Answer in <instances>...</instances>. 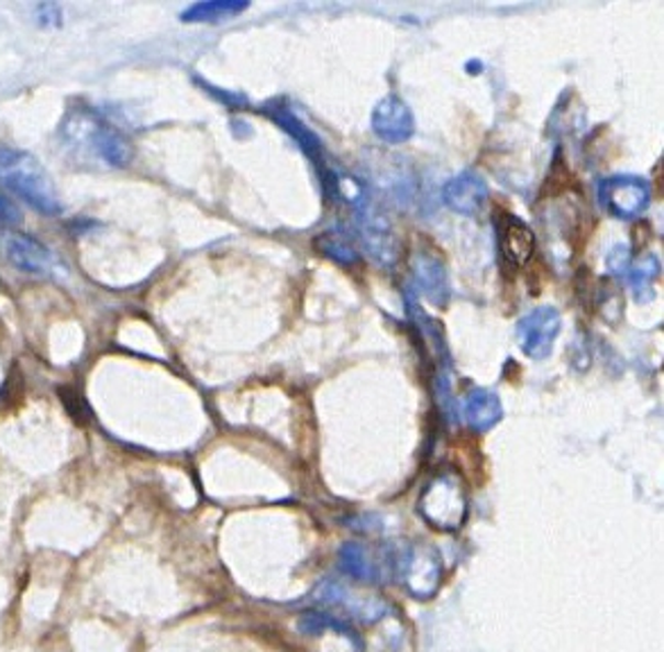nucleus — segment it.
I'll return each mask as SVG.
<instances>
[{
  "label": "nucleus",
  "mask_w": 664,
  "mask_h": 652,
  "mask_svg": "<svg viewBox=\"0 0 664 652\" xmlns=\"http://www.w3.org/2000/svg\"><path fill=\"white\" fill-rule=\"evenodd\" d=\"M62 141L70 150L91 152L109 168H125L134 159V145L117 125L89 107H73L62 123Z\"/></svg>",
  "instance_id": "obj_1"
},
{
  "label": "nucleus",
  "mask_w": 664,
  "mask_h": 652,
  "mask_svg": "<svg viewBox=\"0 0 664 652\" xmlns=\"http://www.w3.org/2000/svg\"><path fill=\"white\" fill-rule=\"evenodd\" d=\"M0 186L44 216H59L62 202L42 162L25 150L0 147Z\"/></svg>",
  "instance_id": "obj_2"
},
{
  "label": "nucleus",
  "mask_w": 664,
  "mask_h": 652,
  "mask_svg": "<svg viewBox=\"0 0 664 652\" xmlns=\"http://www.w3.org/2000/svg\"><path fill=\"white\" fill-rule=\"evenodd\" d=\"M418 510L438 530H458L467 519V494L456 474H438L422 491Z\"/></svg>",
  "instance_id": "obj_3"
},
{
  "label": "nucleus",
  "mask_w": 664,
  "mask_h": 652,
  "mask_svg": "<svg viewBox=\"0 0 664 652\" xmlns=\"http://www.w3.org/2000/svg\"><path fill=\"white\" fill-rule=\"evenodd\" d=\"M401 581L416 598L429 600L438 594L442 583L440 553L429 544H413L403 555Z\"/></svg>",
  "instance_id": "obj_4"
},
{
  "label": "nucleus",
  "mask_w": 664,
  "mask_h": 652,
  "mask_svg": "<svg viewBox=\"0 0 664 652\" xmlns=\"http://www.w3.org/2000/svg\"><path fill=\"white\" fill-rule=\"evenodd\" d=\"M599 200L612 216L631 220L644 213V209L649 207L651 188L642 177L619 175L601 181Z\"/></svg>",
  "instance_id": "obj_5"
},
{
  "label": "nucleus",
  "mask_w": 664,
  "mask_h": 652,
  "mask_svg": "<svg viewBox=\"0 0 664 652\" xmlns=\"http://www.w3.org/2000/svg\"><path fill=\"white\" fill-rule=\"evenodd\" d=\"M561 333V313L553 306H540L531 311L518 324V342L520 350L533 358L542 361L553 352V342Z\"/></svg>",
  "instance_id": "obj_6"
},
{
  "label": "nucleus",
  "mask_w": 664,
  "mask_h": 652,
  "mask_svg": "<svg viewBox=\"0 0 664 652\" xmlns=\"http://www.w3.org/2000/svg\"><path fill=\"white\" fill-rule=\"evenodd\" d=\"M8 258L21 273L34 277H64L66 267L51 247L27 234H16L8 243Z\"/></svg>",
  "instance_id": "obj_7"
},
{
  "label": "nucleus",
  "mask_w": 664,
  "mask_h": 652,
  "mask_svg": "<svg viewBox=\"0 0 664 652\" xmlns=\"http://www.w3.org/2000/svg\"><path fill=\"white\" fill-rule=\"evenodd\" d=\"M497 241L501 256L512 267H524L535 254V236L531 226L512 213H501L497 218Z\"/></svg>",
  "instance_id": "obj_8"
},
{
  "label": "nucleus",
  "mask_w": 664,
  "mask_h": 652,
  "mask_svg": "<svg viewBox=\"0 0 664 652\" xmlns=\"http://www.w3.org/2000/svg\"><path fill=\"white\" fill-rule=\"evenodd\" d=\"M373 130L379 139H384L388 143L409 141L416 132L413 113H411L409 104L399 100L397 96L384 98L373 111Z\"/></svg>",
  "instance_id": "obj_9"
},
{
  "label": "nucleus",
  "mask_w": 664,
  "mask_h": 652,
  "mask_svg": "<svg viewBox=\"0 0 664 652\" xmlns=\"http://www.w3.org/2000/svg\"><path fill=\"white\" fill-rule=\"evenodd\" d=\"M458 415L467 429H472L474 433H486L499 424L503 417V408L495 393L486 388H472L461 399Z\"/></svg>",
  "instance_id": "obj_10"
},
{
  "label": "nucleus",
  "mask_w": 664,
  "mask_h": 652,
  "mask_svg": "<svg viewBox=\"0 0 664 652\" xmlns=\"http://www.w3.org/2000/svg\"><path fill=\"white\" fill-rule=\"evenodd\" d=\"M445 202L450 209L463 216H476L482 211L490 198L488 184L484 181L482 175H476L474 170H465L456 175L452 181L445 186Z\"/></svg>",
  "instance_id": "obj_11"
},
{
  "label": "nucleus",
  "mask_w": 664,
  "mask_h": 652,
  "mask_svg": "<svg viewBox=\"0 0 664 652\" xmlns=\"http://www.w3.org/2000/svg\"><path fill=\"white\" fill-rule=\"evenodd\" d=\"M413 275L420 292L435 306H445L450 301V275L445 263L433 252H418L413 258Z\"/></svg>",
  "instance_id": "obj_12"
},
{
  "label": "nucleus",
  "mask_w": 664,
  "mask_h": 652,
  "mask_svg": "<svg viewBox=\"0 0 664 652\" xmlns=\"http://www.w3.org/2000/svg\"><path fill=\"white\" fill-rule=\"evenodd\" d=\"M316 598L327 605H341L350 614H356L358 619L375 621L386 611V603L379 598H361L350 589L341 587L339 583H322L316 592Z\"/></svg>",
  "instance_id": "obj_13"
},
{
  "label": "nucleus",
  "mask_w": 664,
  "mask_h": 652,
  "mask_svg": "<svg viewBox=\"0 0 664 652\" xmlns=\"http://www.w3.org/2000/svg\"><path fill=\"white\" fill-rule=\"evenodd\" d=\"M266 113L284 132H288L295 141L300 143V147L316 162L318 168H322V145H320V139L298 117H295V113L290 109H286V107L281 109V107L273 104L270 109H266Z\"/></svg>",
  "instance_id": "obj_14"
},
{
  "label": "nucleus",
  "mask_w": 664,
  "mask_h": 652,
  "mask_svg": "<svg viewBox=\"0 0 664 652\" xmlns=\"http://www.w3.org/2000/svg\"><path fill=\"white\" fill-rule=\"evenodd\" d=\"M243 10H247L245 0H207V3L191 5L179 19L184 23H215L234 19Z\"/></svg>",
  "instance_id": "obj_15"
},
{
  "label": "nucleus",
  "mask_w": 664,
  "mask_h": 652,
  "mask_svg": "<svg viewBox=\"0 0 664 652\" xmlns=\"http://www.w3.org/2000/svg\"><path fill=\"white\" fill-rule=\"evenodd\" d=\"M341 568L356 581H373L377 575L375 562H370V555L361 544H345L341 549Z\"/></svg>",
  "instance_id": "obj_16"
},
{
  "label": "nucleus",
  "mask_w": 664,
  "mask_h": 652,
  "mask_svg": "<svg viewBox=\"0 0 664 652\" xmlns=\"http://www.w3.org/2000/svg\"><path fill=\"white\" fill-rule=\"evenodd\" d=\"M660 270V263H657V256H646L638 263H631L629 267V281H631V288H633V295L638 301H649L653 299V279Z\"/></svg>",
  "instance_id": "obj_17"
},
{
  "label": "nucleus",
  "mask_w": 664,
  "mask_h": 652,
  "mask_svg": "<svg viewBox=\"0 0 664 652\" xmlns=\"http://www.w3.org/2000/svg\"><path fill=\"white\" fill-rule=\"evenodd\" d=\"M316 247L329 256L334 258L339 263H354L358 258L352 241L345 236V234H339V232H327L322 236L316 239Z\"/></svg>",
  "instance_id": "obj_18"
},
{
  "label": "nucleus",
  "mask_w": 664,
  "mask_h": 652,
  "mask_svg": "<svg viewBox=\"0 0 664 652\" xmlns=\"http://www.w3.org/2000/svg\"><path fill=\"white\" fill-rule=\"evenodd\" d=\"M298 628H300V632H305V634H318V632H322V630H339V632H343V634H347L350 639L356 641V637H354V632L350 630V626L343 623V621H339L336 617H329V614L309 611V614H305V617L300 619Z\"/></svg>",
  "instance_id": "obj_19"
},
{
  "label": "nucleus",
  "mask_w": 664,
  "mask_h": 652,
  "mask_svg": "<svg viewBox=\"0 0 664 652\" xmlns=\"http://www.w3.org/2000/svg\"><path fill=\"white\" fill-rule=\"evenodd\" d=\"M606 265H608V270H610V273H615V275H623V273H629V267H631V250L626 247V245L615 247V250L608 254Z\"/></svg>",
  "instance_id": "obj_20"
},
{
  "label": "nucleus",
  "mask_w": 664,
  "mask_h": 652,
  "mask_svg": "<svg viewBox=\"0 0 664 652\" xmlns=\"http://www.w3.org/2000/svg\"><path fill=\"white\" fill-rule=\"evenodd\" d=\"M36 23H40L42 27H59L62 25V8L57 3H42L36 5Z\"/></svg>",
  "instance_id": "obj_21"
},
{
  "label": "nucleus",
  "mask_w": 664,
  "mask_h": 652,
  "mask_svg": "<svg viewBox=\"0 0 664 652\" xmlns=\"http://www.w3.org/2000/svg\"><path fill=\"white\" fill-rule=\"evenodd\" d=\"M21 218H23L21 209L12 200H8L5 196H0V224L14 226V224L21 222Z\"/></svg>",
  "instance_id": "obj_22"
}]
</instances>
